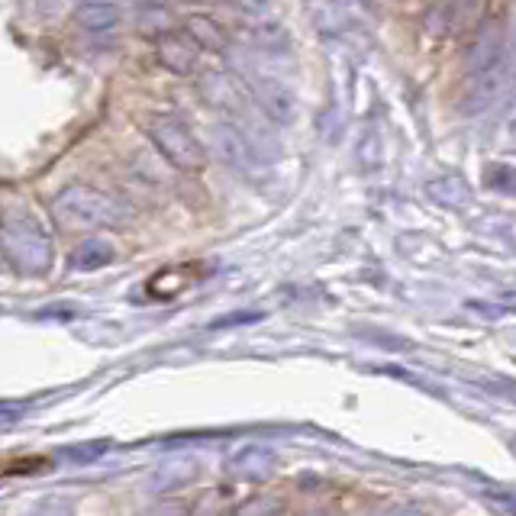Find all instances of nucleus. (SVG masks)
<instances>
[{"instance_id": "nucleus-5", "label": "nucleus", "mask_w": 516, "mask_h": 516, "mask_svg": "<svg viewBox=\"0 0 516 516\" xmlns=\"http://www.w3.org/2000/svg\"><path fill=\"white\" fill-rule=\"evenodd\" d=\"M249 88L255 94L258 110H262L271 123L288 126V123L297 120V97L284 81L271 78V75H255Z\"/></svg>"}, {"instance_id": "nucleus-13", "label": "nucleus", "mask_w": 516, "mask_h": 516, "mask_svg": "<svg viewBox=\"0 0 516 516\" xmlns=\"http://www.w3.org/2000/svg\"><path fill=\"white\" fill-rule=\"evenodd\" d=\"M233 4L239 10H246L249 17H258V20H265L271 13V0H233Z\"/></svg>"}, {"instance_id": "nucleus-1", "label": "nucleus", "mask_w": 516, "mask_h": 516, "mask_svg": "<svg viewBox=\"0 0 516 516\" xmlns=\"http://www.w3.org/2000/svg\"><path fill=\"white\" fill-rule=\"evenodd\" d=\"M510 75L507 71V39L504 26L497 20L481 23L475 33V42L468 49V84L462 97V113L465 117H478L494 104L500 84Z\"/></svg>"}, {"instance_id": "nucleus-4", "label": "nucleus", "mask_w": 516, "mask_h": 516, "mask_svg": "<svg viewBox=\"0 0 516 516\" xmlns=\"http://www.w3.org/2000/svg\"><path fill=\"white\" fill-rule=\"evenodd\" d=\"M149 139L162 159L178 171H200L207 165V152L197 136L175 117H155L149 123Z\"/></svg>"}, {"instance_id": "nucleus-12", "label": "nucleus", "mask_w": 516, "mask_h": 516, "mask_svg": "<svg viewBox=\"0 0 516 516\" xmlns=\"http://www.w3.org/2000/svg\"><path fill=\"white\" fill-rule=\"evenodd\" d=\"M113 258L110 246L107 242H100V239H88L84 246L75 252V268H100V265H107Z\"/></svg>"}, {"instance_id": "nucleus-7", "label": "nucleus", "mask_w": 516, "mask_h": 516, "mask_svg": "<svg viewBox=\"0 0 516 516\" xmlns=\"http://www.w3.org/2000/svg\"><path fill=\"white\" fill-rule=\"evenodd\" d=\"M155 59L162 68H168L171 75H194L197 68V46L188 36L178 33H162L155 39Z\"/></svg>"}, {"instance_id": "nucleus-9", "label": "nucleus", "mask_w": 516, "mask_h": 516, "mask_svg": "<svg viewBox=\"0 0 516 516\" xmlns=\"http://www.w3.org/2000/svg\"><path fill=\"white\" fill-rule=\"evenodd\" d=\"M78 23L91 33H107L120 23V10L110 4V0H84L75 10Z\"/></svg>"}, {"instance_id": "nucleus-3", "label": "nucleus", "mask_w": 516, "mask_h": 516, "mask_svg": "<svg viewBox=\"0 0 516 516\" xmlns=\"http://www.w3.org/2000/svg\"><path fill=\"white\" fill-rule=\"evenodd\" d=\"M0 252L26 275H42L52 265V242L30 213H7L0 220Z\"/></svg>"}, {"instance_id": "nucleus-10", "label": "nucleus", "mask_w": 516, "mask_h": 516, "mask_svg": "<svg viewBox=\"0 0 516 516\" xmlns=\"http://www.w3.org/2000/svg\"><path fill=\"white\" fill-rule=\"evenodd\" d=\"M200 91H204V97L210 100L213 107H220V110H229L239 100V88L226 75H204Z\"/></svg>"}, {"instance_id": "nucleus-11", "label": "nucleus", "mask_w": 516, "mask_h": 516, "mask_svg": "<svg viewBox=\"0 0 516 516\" xmlns=\"http://www.w3.org/2000/svg\"><path fill=\"white\" fill-rule=\"evenodd\" d=\"M429 197L439 200V204H446V207H465L468 204V188H465V181L462 178H436V181H429Z\"/></svg>"}, {"instance_id": "nucleus-8", "label": "nucleus", "mask_w": 516, "mask_h": 516, "mask_svg": "<svg viewBox=\"0 0 516 516\" xmlns=\"http://www.w3.org/2000/svg\"><path fill=\"white\" fill-rule=\"evenodd\" d=\"M184 36H188L197 49H207V52H223L226 49V33L217 20L204 17V13H191L184 20Z\"/></svg>"}, {"instance_id": "nucleus-14", "label": "nucleus", "mask_w": 516, "mask_h": 516, "mask_svg": "<svg viewBox=\"0 0 516 516\" xmlns=\"http://www.w3.org/2000/svg\"><path fill=\"white\" fill-rule=\"evenodd\" d=\"M507 71H516V26H513L510 42H507Z\"/></svg>"}, {"instance_id": "nucleus-6", "label": "nucleus", "mask_w": 516, "mask_h": 516, "mask_svg": "<svg viewBox=\"0 0 516 516\" xmlns=\"http://www.w3.org/2000/svg\"><path fill=\"white\" fill-rule=\"evenodd\" d=\"M210 142H213V152H217V159L226 168L242 171V175L255 171L258 159H255V152H252V142L246 139V133H242L236 123H213Z\"/></svg>"}, {"instance_id": "nucleus-15", "label": "nucleus", "mask_w": 516, "mask_h": 516, "mask_svg": "<svg viewBox=\"0 0 516 516\" xmlns=\"http://www.w3.org/2000/svg\"><path fill=\"white\" fill-rule=\"evenodd\" d=\"M510 136L516 139V104H513V113H510Z\"/></svg>"}, {"instance_id": "nucleus-2", "label": "nucleus", "mask_w": 516, "mask_h": 516, "mask_svg": "<svg viewBox=\"0 0 516 516\" xmlns=\"http://www.w3.org/2000/svg\"><path fill=\"white\" fill-rule=\"evenodd\" d=\"M55 220L68 229H94V226H120L129 220L126 204L117 197L97 188H84V184H71L59 197L52 200Z\"/></svg>"}]
</instances>
